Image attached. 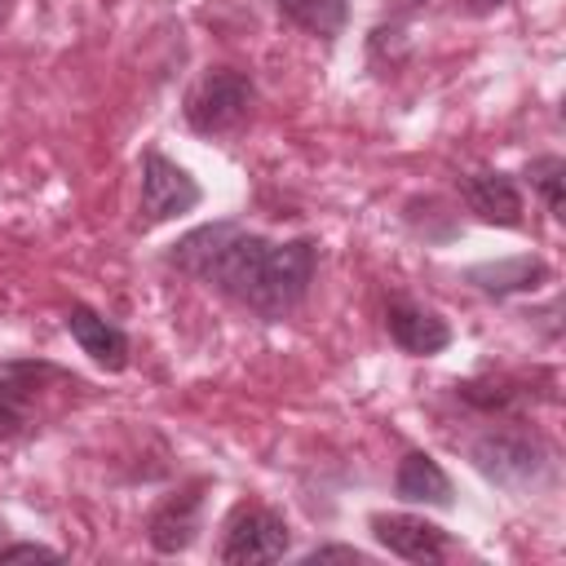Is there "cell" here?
Wrapping results in <instances>:
<instances>
[{
    "instance_id": "e0dca14e",
    "label": "cell",
    "mask_w": 566,
    "mask_h": 566,
    "mask_svg": "<svg viewBox=\"0 0 566 566\" xmlns=\"http://www.w3.org/2000/svg\"><path fill=\"white\" fill-rule=\"evenodd\" d=\"M305 566H318V562H367V553H358L354 544H318L301 557Z\"/></svg>"
},
{
    "instance_id": "277c9868",
    "label": "cell",
    "mask_w": 566,
    "mask_h": 566,
    "mask_svg": "<svg viewBox=\"0 0 566 566\" xmlns=\"http://www.w3.org/2000/svg\"><path fill=\"white\" fill-rule=\"evenodd\" d=\"M469 460L486 482L504 491H526L548 469V447L526 429H491L469 447Z\"/></svg>"
},
{
    "instance_id": "ba28073f",
    "label": "cell",
    "mask_w": 566,
    "mask_h": 566,
    "mask_svg": "<svg viewBox=\"0 0 566 566\" xmlns=\"http://www.w3.org/2000/svg\"><path fill=\"white\" fill-rule=\"evenodd\" d=\"M385 323H389L394 345H398L402 354H411V358H433V354H442V349L451 345V323H447L438 310L416 305V301H407V296H394V301H389Z\"/></svg>"
},
{
    "instance_id": "9a60e30c",
    "label": "cell",
    "mask_w": 566,
    "mask_h": 566,
    "mask_svg": "<svg viewBox=\"0 0 566 566\" xmlns=\"http://www.w3.org/2000/svg\"><path fill=\"white\" fill-rule=\"evenodd\" d=\"M526 177L531 186L539 190V199L548 203V212L562 221L566 217V199H562V186H566V159L562 155H539L526 164Z\"/></svg>"
},
{
    "instance_id": "52a82bcc",
    "label": "cell",
    "mask_w": 566,
    "mask_h": 566,
    "mask_svg": "<svg viewBox=\"0 0 566 566\" xmlns=\"http://www.w3.org/2000/svg\"><path fill=\"white\" fill-rule=\"evenodd\" d=\"M371 535L380 548L407 557V562H442L451 548V535L438 522H424L416 513H371Z\"/></svg>"
},
{
    "instance_id": "8992f818",
    "label": "cell",
    "mask_w": 566,
    "mask_h": 566,
    "mask_svg": "<svg viewBox=\"0 0 566 566\" xmlns=\"http://www.w3.org/2000/svg\"><path fill=\"white\" fill-rule=\"evenodd\" d=\"M292 548L287 522L265 504H239L226 522L217 557L226 566H256V562H283Z\"/></svg>"
},
{
    "instance_id": "d6986e66",
    "label": "cell",
    "mask_w": 566,
    "mask_h": 566,
    "mask_svg": "<svg viewBox=\"0 0 566 566\" xmlns=\"http://www.w3.org/2000/svg\"><path fill=\"white\" fill-rule=\"evenodd\" d=\"M478 9H495V4H504V0H473Z\"/></svg>"
},
{
    "instance_id": "7c38bea8",
    "label": "cell",
    "mask_w": 566,
    "mask_h": 566,
    "mask_svg": "<svg viewBox=\"0 0 566 566\" xmlns=\"http://www.w3.org/2000/svg\"><path fill=\"white\" fill-rule=\"evenodd\" d=\"M464 279H469L478 292H486V296H517V292H535V287H544V283L553 279V270H548L544 256L522 252V256H500V261L469 265Z\"/></svg>"
},
{
    "instance_id": "2e32d148",
    "label": "cell",
    "mask_w": 566,
    "mask_h": 566,
    "mask_svg": "<svg viewBox=\"0 0 566 566\" xmlns=\"http://www.w3.org/2000/svg\"><path fill=\"white\" fill-rule=\"evenodd\" d=\"M526 389H517V380H464L460 398L482 407V411H504L509 402H517Z\"/></svg>"
},
{
    "instance_id": "3957f363",
    "label": "cell",
    "mask_w": 566,
    "mask_h": 566,
    "mask_svg": "<svg viewBox=\"0 0 566 566\" xmlns=\"http://www.w3.org/2000/svg\"><path fill=\"white\" fill-rule=\"evenodd\" d=\"M252 102H256V84L252 75L234 71V66H212L199 75V84L186 93V124L199 133V137H226L234 133L248 115H252Z\"/></svg>"
},
{
    "instance_id": "6da1fadb",
    "label": "cell",
    "mask_w": 566,
    "mask_h": 566,
    "mask_svg": "<svg viewBox=\"0 0 566 566\" xmlns=\"http://www.w3.org/2000/svg\"><path fill=\"white\" fill-rule=\"evenodd\" d=\"M168 265L221 292L239 310L279 323L287 318L314 283L318 243L314 239H265L239 221H212L181 234L168 248Z\"/></svg>"
},
{
    "instance_id": "8fae6325",
    "label": "cell",
    "mask_w": 566,
    "mask_h": 566,
    "mask_svg": "<svg viewBox=\"0 0 566 566\" xmlns=\"http://www.w3.org/2000/svg\"><path fill=\"white\" fill-rule=\"evenodd\" d=\"M66 332H71V340H75L97 367H106V371H124V367H128V336H124V327L111 323L106 314H97V310H88V305H71V310H66Z\"/></svg>"
},
{
    "instance_id": "9c48e42d",
    "label": "cell",
    "mask_w": 566,
    "mask_h": 566,
    "mask_svg": "<svg viewBox=\"0 0 566 566\" xmlns=\"http://www.w3.org/2000/svg\"><path fill=\"white\" fill-rule=\"evenodd\" d=\"M199 513H203V482H190L181 491H172L146 522V539L155 553H186L199 535Z\"/></svg>"
},
{
    "instance_id": "4fadbf2b",
    "label": "cell",
    "mask_w": 566,
    "mask_h": 566,
    "mask_svg": "<svg viewBox=\"0 0 566 566\" xmlns=\"http://www.w3.org/2000/svg\"><path fill=\"white\" fill-rule=\"evenodd\" d=\"M394 495H398L402 504H433V509H451V504H455V486H451L447 469H442L429 451H407V455L398 460Z\"/></svg>"
},
{
    "instance_id": "7a4b0ae2",
    "label": "cell",
    "mask_w": 566,
    "mask_h": 566,
    "mask_svg": "<svg viewBox=\"0 0 566 566\" xmlns=\"http://www.w3.org/2000/svg\"><path fill=\"white\" fill-rule=\"evenodd\" d=\"M84 380L49 358L0 363V442H18L40 424V407L57 389H80Z\"/></svg>"
},
{
    "instance_id": "ac0fdd59",
    "label": "cell",
    "mask_w": 566,
    "mask_h": 566,
    "mask_svg": "<svg viewBox=\"0 0 566 566\" xmlns=\"http://www.w3.org/2000/svg\"><path fill=\"white\" fill-rule=\"evenodd\" d=\"M9 562H62V553L44 548V544H9V548H0V566H9Z\"/></svg>"
},
{
    "instance_id": "ffe728a7",
    "label": "cell",
    "mask_w": 566,
    "mask_h": 566,
    "mask_svg": "<svg viewBox=\"0 0 566 566\" xmlns=\"http://www.w3.org/2000/svg\"><path fill=\"white\" fill-rule=\"evenodd\" d=\"M0 531H4V526H0Z\"/></svg>"
},
{
    "instance_id": "5bb4252c",
    "label": "cell",
    "mask_w": 566,
    "mask_h": 566,
    "mask_svg": "<svg viewBox=\"0 0 566 566\" xmlns=\"http://www.w3.org/2000/svg\"><path fill=\"white\" fill-rule=\"evenodd\" d=\"M279 13L305 35L336 40L349 22V0H279Z\"/></svg>"
},
{
    "instance_id": "30bf717a",
    "label": "cell",
    "mask_w": 566,
    "mask_h": 566,
    "mask_svg": "<svg viewBox=\"0 0 566 566\" xmlns=\"http://www.w3.org/2000/svg\"><path fill=\"white\" fill-rule=\"evenodd\" d=\"M460 199L486 226H504V230L522 226V190L509 172H469V177H460Z\"/></svg>"
},
{
    "instance_id": "5b68a950",
    "label": "cell",
    "mask_w": 566,
    "mask_h": 566,
    "mask_svg": "<svg viewBox=\"0 0 566 566\" xmlns=\"http://www.w3.org/2000/svg\"><path fill=\"white\" fill-rule=\"evenodd\" d=\"M199 199H203V190H199V181H195L181 164H172V159L159 155V150H146V155H142L137 230H155V226H164V221H172V217H186V212L199 208Z\"/></svg>"
}]
</instances>
